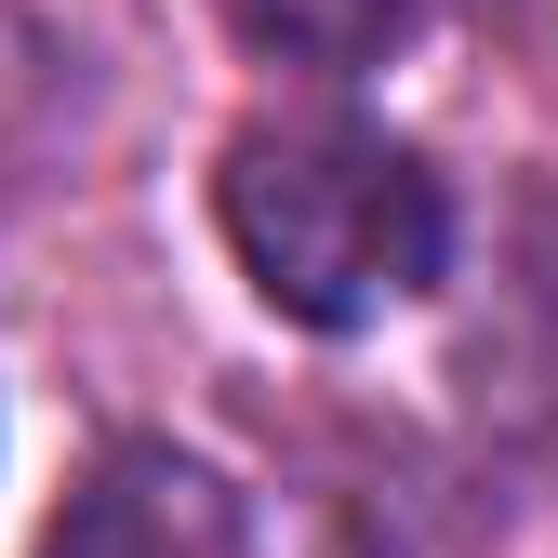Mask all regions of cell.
<instances>
[{
  "instance_id": "cell-1",
  "label": "cell",
  "mask_w": 558,
  "mask_h": 558,
  "mask_svg": "<svg viewBox=\"0 0 558 558\" xmlns=\"http://www.w3.org/2000/svg\"><path fill=\"white\" fill-rule=\"evenodd\" d=\"M214 227L293 332H373L452 279V186L426 173V147L345 107L240 120L214 160Z\"/></svg>"
},
{
  "instance_id": "cell-2",
  "label": "cell",
  "mask_w": 558,
  "mask_h": 558,
  "mask_svg": "<svg viewBox=\"0 0 558 558\" xmlns=\"http://www.w3.org/2000/svg\"><path fill=\"white\" fill-rule=\"evenodd\" d=\"M452 399L506 465L558 478V173L506 199V227L452 306Z\"/></svg>"
},
{
  "instance_id": "cell-3",
  "label": "cell",
  "mask_w": 558,
  "mask_h": 558,
  "mask_svg": "<svg viewBox=\"0 0 558 558\" xmlns=\"http://www.w3.org/2000/svg\"><path fill=\"white\" fill-rule=\"evenodd\" d=\"M40 558H253V506L227 465H199L173 439H107L81 465V493L53 506Z\"/></svg>"
},
{
  "instance_id": "cell-4",
  "label": "cell",
  "mask_w": 558,
  "mask_h": 558,
  "mask_svg": "<svg viewBox=\"0 0 558 558\" xmlns=\"http://www.w3.org/2000/svg\"><path fill=\"white\" fill-rule=\"evenodd\" d=\"M214 14H227V27H240V53H266V66L360 81V66H386L412 27L439 14V0H214Z\"/></svg>"
}]
</instances>
